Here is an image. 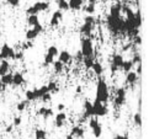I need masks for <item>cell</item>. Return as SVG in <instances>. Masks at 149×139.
<instances>
[{
	"label": "cell",
	"mask_w": 149,
	"mask_h": 139,
	"mask_svg": "<svg viewBox=\"0 0 149 139\" xmlns=\"http://www.w3.org/2000/svg\"><path fill=\"white\" fill-rule=\"evenodd\" d=\"M106 25L107 28L112 35H121V33H126V28H125V19L120 16V17H113L111 15H107L106 17Z\"/></svg>",
	"instance_id": "obj_1"
},
{
	"label": "cell",
	"mask_w": 149,
	"mask_h": 139,
	"mask_svg": "<svg viewBox=\"0 0 149 139\" xmlns=\"http://www.w3.org/2000/svg\"><path fill=\"white\" fill-rule=\"evenodd\" d=\"M109 97H110V92H109L107 83L105 81V79L100 78L97 80V84H96V95H95V100H97L102 104H107Z\"/></svg>",
	"instance_id": "obj_2"
},
{
	"label": "cell",
	"mask_w": 149,
	"mask_h": 139,
	"mask_svg": "<svg viewBox=\"0 0 149 139\" xmlns=\"http://www.w3.org/2000/svg\"><path fill=\"white\" fill-rule=\"evenodd\" d=\"M80 54L81 57H94V43L90 37H84L80 42Z\"/></svg>",
	"instance_id": "obj_3"
},
{
	"label": "cell",
	"mask_w": 149,
	"mask_h": 139,
	"mask_svg": "<svg viewBox=\"0 0 149 139\" xmlns=\"http://www.w3.org/2000/svg\"><path fill=\"white\" fill-rule=\"evenodd\" d=\"M94 25H95V17L93 15H88L84 19V24L80 26V33L89 37L94 30Z\"/></svg>",
	"instance_id": "obj_4"
},
{
	"label": "cell",
	"mask_w": 149,
	"mask_h": 139,
	"mask_svg": "<svg viewBox=\"0 0 149 139\" xmlns=\"http://www.w3.org/2000/svg\"><path fill=\"white\" fill-rule=\"evenodd\" d=\"M49 9V3L48 1H36L32 6H29L26 10L27 15H38V13L46 11Z\"/></svg>",
	"instance_id": "obj_5"
},
{
	"label": "cell",
	"mask_w": 149,
	"mask_h": 139,
	"mask_svg": "<svg viewBox=\"0 0 149 139\" xmlns=\"http://www.w3.org/2000/svg\"><path fill=\"white\" fill-rule=\"evenodd\" d=\"M109 113V110H107V106L106 104H102L100 101L95 100L93 102V117H105L106 115Z\"/></svg>",
	"instance_id": "obj_6"
},
{
	"label": "cell",
	"mask_w": 149,
	"mask_h": 139,
	"mask_svg": "<svg viewBox=\"0 0 149 139\" xmlns=\"http://www.w3.org/2000/svg\"><path fill=\"white\" fill-rule=\"evenodd\" d=\"M89 127L93 132V136L95 138H100L102 136V126H101L100 121L97 120V117H90L89 118Z\"/></svg>",
	"instance_id": "obj_7"
},
{
	"label": "cell",
	"mask_w": 149,
	"mask_h": 139,
	"mask_svg": "<svg viewBox=\"0 0 149 139\" xmlns=\"http://www.w3.org/2000/svg\"><path fill=\"white\" fill-rule=\"evenodd\" d=\"M126 95H127V90L125 88H118L116 89L115 91V100H113V104H115V107H122L125 104H126Z\"/></svg>",
	"instance_id": "obj_8"
},
{
	"label": "cell",
	"mask_w": 149,
	"mask_h": 139,
	"mask_svg": "<svg viewBox=\"0 0 149 139\" xmlns=\"http://www.w3.org/2000/svg\"><path fill=\"white\" fill-rule=\"evenodd\" d=\"M14 58H15V49L8 43H4L1 48H0V59L9 60V59H14Z\"/></svg>",
	"instance_id": "obj_9"
},
{
	"label": "cell",
	"mask_w": 149,
	"mask_h": 139,
	"mask_svg": "<svg viewBox=\"0 0 149 139\" xmlns=\"http://www.w3.org/2000/svg\"><path fill=\"white\" fill-rule=\"evenodd\" d=\"M42 31H43V26L38 22L37 25L32 26V28H30V30L26 31V33H25L26 40H27V41H33L35 38H37V36H38Z\"/></svg>",
	"instance_id": "obj_10"
},
{
	"label": "cell",
	"mask_w": 149,
	"mask_h": 139,
	"mask_svg": "<svg viewBox=\"0 0 149 139\" xmlns=\"http://www.w3.org/2000/svg\"><path fill=\"white\" fill-rule=\"evenodd\" d=\"M83 110L84 113L81 116V121H86L90 117H93V102H90L89 100H85L83 105Z\"/></svg>",
	"instance_id": "obj_11"
},
{
	"label": "cell",
	"mask_w": 149,
	"mask_h": 139,
	"mask_svg": "<svg viewBox=\"0 0 149 139\" xmlns=\"http://www.w3.org/2000/svg\"><path fill=\"white\" fill-rule=\"evenodd\" d=\"M138 78H139V76L137 75V73H136V72H133V70L127 72V73H126V84L133 89V88H134L136 85H137Z\"/></svg>",
	"instance_id": "obj_12"
},
{
	"label": "cell",
	"mask_w": 149,
	"mask_h": 139,
	"mask_svg": "<svg viewBox=\"0 0 149 139\" xmlns=\"http://www.w3.org/2000/svg\"><path fill=\"white\" fill-rule=\"evenodd\" d=\"M65 122H67V113L63 111H59L54 116V126L57 128H62V127H64Z\"/></svg>",
	"instance_id": "obj_13"
},
{
	"label": "cell",
	"mask_w": 149,
	"mask_h": 139,
	"mask_svg": "<svg viewBox=\"0 0 149 139\" xmlns=\"http://www.w3.org/2000/svg\"><path fill=\"white\" fill-rule=\"evenodd\" d=\"M62 19H63V11H61V10H57V11H54L52 14V17L49 20L51 27H57V26L61 24Z\"/></svg>",
	"instance_id": "obj_14"
},
{
	"label": "cell",
	"mask_w": 149,
	"mask_h": 139,
	"mask_svg": "<svg viewBox=\"0 0 149 139\" xmlns=\"http://www.w3.org/2000/svg\"><path fill=\"white\" fill-rule=\"evenodd\" d=\"M37 115L41 116V117H43L45 120H48V118H51V117L54 116V112H53V108L45 107V106H43V107L38 108V111H37Z\"/></svg>",
	"instance_id": "obj_15"
},
{
	"label": "cell",
	"mask_w": 149,
	"mask_h": 139,
	"mask_svg": "<svg viewBox=\"0 0 149 139\" xmlns=\"http://www.w3.org/2000/svg\"><path fill=\"white\" fill-rule=\"evenodd\" d=\"M25 76H24V74L22 73H20V72H16L15 74H13V85L14 86H21V85H24L25 84Z\"/></svg>",
	"instance_id": "obj_16"
},
{
	"label": "cell",
	"mask_w": 149,
	"mask_h": 139,
	"mask_svg": "<svg viewBox=\"0 0 149 139\" xmlns=\"http://www.w3.org/2000/svg\"><path fill=\"white\" fill-rule=\"evenodd\" d=\"M57 57H58V60H59L61 63H63L64 65L72 62V54L68 51H61L59 53H58Z\"/></svg>",
	"instance_id": "obj_17"
},
{
	"label": "cell",
	"mask_w": 149,
	"mask_h": 139,
	"mask_svg": "<svg viewBox=\"0 0 149 139\" xmlns=\"http://www.w3.org/2000/svg\"><path fill=\"white\" fill-rule=\"evenodd\" d=\"M70 136H73L75 139H81L85 136V129L80 126H74L72 128V132H70Z\"/></svg>",
	"instance_id": "obj_18"
},
{
	"label": "cell",
	"mask_w": 149,
	"mask_h": 139,
	"mask_svg": "<svg viewBox=\"0 0 149 139\" xmlns=\"http://www.w3.org/2000/svg\"><path fill=\"white\" fill-rule=\"evenodd\" d=\"M84 0H68V5H69V10L73 11H79L83 6Z\"/></svg>",
	"instance_id": "obj_19"
},
{
	"label": "cell",
	"mask_w": 149,
	"mask_h": 139,
	"mask_svg": "<svg viewBox=\"0 0 149 139\" xmlns=\"http://www.w3.org/2000/svg\"><path fill=\"white\" fill-rule=\"evenodd\" d=\"M123 57H122L121 54H113L112 56V58H111V64H113L115 67H117L118 69H121V67H122V63H123Z\"/></svg>",
	"instance_id": "obj_20"
},
{
	"label": "cell",
	"mask_w": 149,
	"mask_h": 139,
	"mask_svg": "<svg viewBox=\"0 0 149 139\" xmlns=\"http://www.w3.org/2000/svg\"><path fill=\"white\" fill-rule=\"evenodd\" d=\"M0 84L5 85V86H9V85H13V74L11 73H6L1 75V80H0Z\"/></svg>",
	"instance_id": "obj_21"
},
{
	"label": "cell",
	"mask_w": 149,
	"mask_h": 139,
	"mask_svg": "<svg viewBox=\"0 0 149 139\" xmlns=\"http://www.w3.org/2000/svg\"><path fill=\"white\" fill-rule=\"evenodd\" d=\"M91 69L94 70V74H95V75H97V76L102 75V73H104V67H102V64H101L100 62H96V60L94 62Z\"/></svg>",
	"instance_id": "obj_22"
},
{
	"label": "cell",
	"mask_w": 149,
	"mask_h": 139,
	"mask_svg": "<svg viewBox=\"0 0 149 139\" xmlns=\"http://www.w3.org/2000/svg\"><path fill=\"white\" fill-rule=\"evenodd\" d=\"M10 68H11V65H10V63L8 60L3 59L1 62H0V76L4 75V74H6L10 72Z\"/></svg>",
	"instance_id": "obj_23"
},
{
	"label": "cell",
	"mask_w": 149,
	"mask_h": 139,
	"mask_svg": "<svg viewBox=\"0 0 149 139\" xmlns=\"http://www.w3.org/2000/svg\"><path fill=\"white\" fill-rule=\"evenodd\" d=\"M134 25L137 28H141L143 25V16H142V11L141 10H137L134 11Z\"/></svg>",
	"instance_id": "obj_24"
},
{
	"label": "cell",
	"mask_w": 149,
	"mask_h": 139,
	"mask_svg": "<svg viewBox=\"0 0 149 139\" xmlns=\"http://www.w3.org/2000/svg\"><path fill=\"white\" fill-rule=\"evenodd\" d=\"M56 5L58 6V10H61V11H68L69 10L68 0H56Z\"/></svg>",
	"instance_id": "obj_25"
},
{
	"label": "cell",
	"mask_w": 149,
	"mask_h": 139,
	"mask_svg": "<svg viewBox=\"0 0 149 139\" xmlns=\"http://www.w3.org/2000/svg\"><path fill=\"white\" fill-rule=\"evenodd\" d=\"M52 64H53V70H54L56 74L63 73V70H64V64L63 63H61L59 60H54Z\"/></svg>",
	"instance_id": "obj_26"
},
{
	"label": "cell",
	"mask_w": 149,
	"mask_h": 139,
	"mask_svg": "<svg viewBox=\"0 0 149 139\" xmlns=\"http://www.w3.org/2000/svg\"><path fill=\"white\" fill-rule=\"evenodd\" d=\"M47 89H48V92H51V94H57L58 91H59L58 84L54 81V80H51V81L48 83V85H47Z\"/></svg>",
	"instance_id": "obj_27"
},
{
	"label": "cell",
	"mask_w": 149,
	"mask_h": 139,
	"mask_svg": "<svg viewBox=\"0 0 149 139\" xmlns=\"http://www.w3.org/2000/svg\"><path fill=\"white\" fill-rule=\"evenodd\" d=\"M35 139H47V131L43 128H37L35 131Z\"/></svg>",
	"instance_id": "obj_28"
},
{
	"label": "cell",
	"mask_w": 149,
	"mask_h": 139,
	"mask_svg": "<svg viewBox=\"0 0 149 139\" xmlns=\"http://www.w3.org/2000/svg\"><path fill=\"white\" fill-rule=\"evenodd\" d=\"M29 26H35L40 22L38 20V15H27V20H26Z\"/></svg>",
	"instance_id": "obj_29"
},
{
	"label": "cell",
	"mask_w": 149,
	"mask_h": 139,
	"mask_svg": "<svg viewBox=\"0 0 149 139\" xmlns=\"http://www.w3.org/2000/svg\"><path fill=\"white\" fill-rule=\"evenodd\" d=\"M133 67H134V65H133L132 60H123V63H122V67H121V70H123L125 73H127V72L132 70Z\"/></svg>",
	"instance_id": "obj_30"
},
{
	"label": "cell",
	"mask_w": 149,
	"mask_h": 139,
	"mask_svg": "<svg viewBox=\"0 0 149 139\" xmlns=\"http://www.w3.org/2000/svg\"><path fill=\"white\" fill-rule=\"evenodd\" d=\"M133 123H134L136 127H142V115L141 112H136L134 115H133Z\"/></svg>",
	"instance_id": "obj_31"
},
{
	"label": "cell",
	"mask_w": 149,
	"mask_h": 139,
	"mask_svg": "<svg viewBox=\"0 0 149 139\" xmlns=\"http://www.w3.org/2000/svg\"><path fill=\"white\" fill-rule=\"evenodd\" d=\"M94 57H84L83 58V63H84V67L86 69H91L93 64H94Z\"/></svg>",
	"instance_id": "obj_32"
},
{
	"label": "cell",
	"mask_w": 149,
	"mask_h": 139,
	"mask_svg": "<svg viewBox=\"0 0 149 139\" xmlns=\"http://www.w3.org/2000/svg\"><path fill=\"white\" fill-rule=\"evenodd\" d=\"M84 11L88 15H93L95 11H96V4H88L84 8Z\"/></svg>",
	"instance_id": "obj_33"
},
{
	"label": "cell",
	"mask_w": 149,
	"mask_h": 139,
	"mask_svg": "<svg viewBox=\"0 0 149 139\" xmlns=\"http://www.w3.org/2000/svg\"><path fill=\"white\" fill-rule=\"evenodd\" d=\"M25 96H26V100H27L29 102L37 100V99H36V95H35V92H33V89H32V90H26Z\"/></svg>",
	"instance_id": "obj_34"
},
{
	"label": "cell",
	"mask_w": 149,
	"mask_h": 139,
	"mask_svg": "<svg viewBox=\"0 0 149 139\" xmlns=\"http://www.w3.org/2000/svg\"><path fill=\"white\" fill-rule=\"evenodd\" d=\"M27 105H29V101L27 100H24V101H20V102L16 105V110L19 112H24L26 110V107H27Z\"/></svg>",
	"instance_id": "obj_35"
},
{
	"label": "cell",
	"mask_w": 149,
	"mask_h": 139,
	"mask_svg": "<svg viewBox=\"0 0 149 139\" xmlns=\"http://www.w3.org/2000/svg\"><path fill=\"white\" fill-rule=\"evenodd\" d=\"M53 62H54V57H52V56L48 54V53H46L45 59H43V65L45 67H48V65H51Z\"/></svg>",
	"instance_id": "obj_36"
},
{
	"label": "cell",
	"mask_w": 149,
	"mask_h": 139,
	"mask_svg": "<svg viewBox=\"0 0 149 139\" xmlns=\"http://www.w3.org/2000/svg\"><path fill=\"white\" fill-rule=\"evenodd\" d=\"M47 53H48L49 56L56 58L58 56V53H59V51H58V48L56 46H51V47H48V49H47Z\"/></svg>",
	"instance_id": "obj_37"
},
{
	"label": "cell",
	"mask_w": 149,
	"mask_h": 139,
	"mask_svg": "<svg viewBox=\"0 0 149 139\" xmlns=\"http://www.w3.org/2000/svg\"><path fill=\"white\" fill-rule=\"evenodd\" d=\"M132 63L133 65H137V64H141L142 63V56L141 53H134V56L132 58Z\"/></svg>",
	"instance_id": "obj_38"
},
{
	"label": "cell",
	"mask_w": 149,
	"mask_h": 139,
	"mask_svg": "<svg viewBox=\"0 0 149 139\" xmlns=\"http://www.w3.org/2000/svg\"><path fill=\"white\" fill-rule=\"evenodd\" d=\"M21 123H22V117H20V116L14 117V120H13V126L14 127H19V126H21Z\"/></svg>",
	"instance_id": "obj_39"
},
{
	"label": "cell",
	"mask_w": 149,
	"mask_h": 139,
	"mask_svg": "<svg viewBox=\"0 0 149 139\" xmlns=\"http://www.w3.org/2000/svg\"><path fill=\"white\" fill-rule=\"evenodd\" d=\"M41 100L43 101V102H49V101L52 100V94L51 92H46L45 95L41 96Z\"/></svg>",
	"instance_id": "obj_40"
},
{
	"label": "cell",
	"mask_w": 149,
	"mask_h": 139,
	"mask_svg": "<svg viewBox=\"0 0 149 139\" xmlns=\"http://www.w3.org/2000/svg\"><path fill=\"white\" fill-rule=\"evenodd\" d=\"M132 38H133V43H134V44H138V46L142 44V37H141L139 33L136 35V36H133Z\"/></svg>",
	"instance_id": "obj_41"
},
{
	"label": "cell",
	"mask_w": 149,
	"mask_h": 139,
	"mask_svg": "<svg viewBox=\"0 0 149 139\" xmlns=\"http://www.w3.org/2000/svg\"><path fill=\"white\" fill-rule=\"evenodd\" d=\"M14 60H24V51L15 52V58Z\"/></svg>",
	"instance_id": "obj_42"
},
{
	"label": "cell",
	"mask_w": 149,
	"mask_h": 139,
	"mask_svg": "<svg viewBox=\"0 0 149 139\" xmlns=\"http://www.w3.org/2000/svg\"><path fill=\"white\" fill-rule=\"evenodd\" d=\"M6 3L13 8H17L20 6V0H6Z\"/></svg>",
	"instance_id": "obj_43"
},
{
	"label": "cell",
	"mask_w": 149,
	"mask_h": 139,
	"mask_svg": "<svg viewBox=\"0 0 149 139\" xmlns=\"http://www.w3.org/2000/svg\"><path fill=\"white\" fill-rule=\"evenodd\" d=\"M32 42H31V41H26L25 42V43H24V46H22V49H21V51H26V49H29V48H32Z\"/></svg>",
	"instance_id": "obj_44"
},
{
	"label": "cell",
	"mask_w": 149,
	"mask_h": 139,
	"mask_svg": "<svg viewBox=\"0 0 149 139\" xmlns=\"http://www.w3.org/2000/svg\"><path fill=\"white\" fill-rule=\"evenodd\" d=\"M113 139H130V137L126 134H116Z\"/></svg>",
	"instance_id": "obj_45"
},
{
	"label": "cell",
	"mask_w": 149,
	"mask_h": 139,
	"mask_svg": "<svg viewBox=\"0 0 149 139\" xmlns=\"http://www.w3.org/2000/svg\"><path fill=\"white\" fill-rule=\"evenodd\" d=\"M136 73H137V75H138V76H141V75H142V63H141V64H138L137 72H136Z\"/></svg>",
	"instance_id": "obj_46"
},
{
	"label": "cell",
	"mask_w": 149,
	"mask_h": 139,
	"mask_svg": "<svg viewBox=\"0 0 149 139\" xmlns=\"http://www.w3.org/2000/svg\"><path fill=\"white\" fill-rule=\"evenodd\" d=\"M57 108H58V111H64V108H65V105H64V104H58Z\"/></svg>",
	"instance_id": "obj_47"
},
{
	"label": "cell",
	"mask_w": 149,
	"mask_h": 139,
	"mask_svg": "<svg viewBox=\"0 0 149 139\" xmlns=\"http://www.w3.org/2000/svg\"><path fill=\"white\" fill-rule=\"evenodd\" d=\"M13 128H14L13 124H11V126H8L6 129H5V132H6V133H11V132H13Z\"/></svg>",
	"instance_id": "obj_48"
},
{
	"label": "cell",
	"mask_w": 149,
	"mask_h": 139,
	"mask_svg": "<svg viewBox=\"0 0 149 139\" xmlns=\"http://www.w3.org/2000/svg\"><path fill=\"white\" fill-rule=\"evenodd\" d=\"M117 70H118V68H117V67H115L113 64H111V72H112V73H116Z\"/></svg>",
	"instance_id": "obj_49"
},
{
	"label": "cell",
	"mask_w": 149,
	"mask_h": 139,
	"mask_svg": "<svg viewBox=\"0 0 149 139\" xmlns=\"http://www.w3.org/2000/svg\"><path fill=\"white\" fill-rule=\"evenodd\" d=\"M75 91H77V94H80V92L83 91V88H81V86H77V89H75Z\"/></svg>",
	"instance_id": "obj_50"
},
{
	"label": "cell",
	"mask_w": 149,
	"mask_h": 139,
	"mask_svg": "<svg viewBox=\"0 0 149 139\" xmlns=\"http://www.w3.org/2000/svg\"><path fill=\"white\" fill-rule=\"evenodd\" d=\"M97 0H88V4H96Z\"/></svg>",
	"instance_id": "obj_51"
},
{
	"label": "cell",
	"mask_w": 149,
	"mask_h": 139,
	"mask_svg": "<svg viewBox=\"0 0 149 139\" xmlns=\"http://www.w3.org/2000/svg\"><path fill=\"white\" fill-rule=\"evenodd\" d=\"M65 139H75V138H74L73 136H70V134H69V136H67V137H65Z\"/></svg>",
	"instance_id": "obj_52"
},
{
	"label": "cell",
	"mask_w": 149,
	"mask_h": 139,
	"mask_svg": "<svg viewBox=\"0 0 149 139\" xmlns=\"http://www.w3.org/2000/svg\"><path fill=\"white\" fill-rule=\"evenodd\" d=\"M116 1H120V0H116Z\"/></svg>",
	"instance_id": "obj_53"
},
{
	"label": "cell",
	"mask_w": 149,
	"mask_h": 139,
	"mask_svg": "<svg viewBox=\"0 0 149 139\" xmlns=\"http://www.w3.org/2000/svg\"><path fill=\"white\" fill-rule=\"evenodd\" d=\"M0 89H1V85H0Z\"/></svg>",
	"instance_id": "obj_54"
},
{
	"label": "cell",
	"mask_w": 149,
	"mask_h": 139,
	"mask_svg": "<svg viewBox=\"0 0 149 139\" xmlns=\"http://www.w3.org/2000/svg\"><path fill=\"white\" fill-rule=\"evenodd\" d=\"M16 139H20V138H16Z\"/></svg>",
	"instance_id": "obj_55"
}]
</instances>
